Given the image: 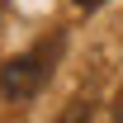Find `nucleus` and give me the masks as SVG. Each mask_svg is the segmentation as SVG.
Listing matches in <instances>:
<instances>
[{
	"label": "nucleus",
	"instance_id": "nucleus-1",
	"mask_svg": "<svg viewBox=\"0 0 123 123\" xmlns=\"http://www.w3.org/2000/svg\"><path fill=\"white\" fill-rule=\"evenodd\" d=\"M47 66L38 52H24V57H10L5 66H0V95L5 99H33V95L43 90V80H47Z\"/></svg>",
	"mask_w": 123,
	"mask_h": 123
},
{
	"label": "nucleus",
	"instance_id": "nucleus-2",
	"mask_svg": "<svg viewBox=\"0 0 123 123\" xmlns=\"http://www.w3.org/2000/svg\"><path fill=\"white\" fill-rule=\"evenodd\" d=\"M57 123H95V104L90 99H71V104L57 114Z\"/></svg>",
	"mask_w": 123,
	"mask_h": 123
},
{
	"label": "nucleus",
	"instance_id": "nucleus-3",
	"mask_svg": "<svg viewBox=\"0 0 123 123\" xmlns=\"http://www.w3.org/2000/svg\"><path fill=\"white\" fill-rule=\"evenodd\" d=\"M114 118L123 123V85H118V90H114Z\"/></svg>",
	"mask_w": 123,
	"mask_h": 123
},
{
	"label": "nucleus",
	"instance_id": "nucleus-4",
	"mask_svg": "<svg viewBox=\"0 0 123 123\" xmlns=\"http://www.w3.org/2000/svg\"><path fill=\"white\" fill-rule=\"evenodd\" d=\"M80 10H99V5H104V0H76Z\"/></svg>",
	"mask_w": 123,
	"mask_h": 123
}]
</instances>
